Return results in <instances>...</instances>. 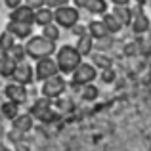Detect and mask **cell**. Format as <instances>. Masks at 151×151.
I'll return each mask as SVG.
<instances>
[{
    "mask_svg": "<svg viewBox=\"0 0 151 151\" xmlns=\"http://www.w3.org/2000/svg\"><path fill=\"white\" fill-rule=\"evenodd\" d=\"M25 52H27V58H33L35 61L52 58V54L55 52V42L48 40L42 35H31L25 42Z\"/></svg>",
    "mask_w": 151,
    "mask_h": 151,
    "instance_id": "6da1fadb",
    "label": "cell"
},
{
    "mask_svg": "<svg viewBox=\"0 0 151 151\" xmlns=\"http://www.w3.org/2000/svg\"><path fill=\"white\" fill-rule=\"evenodd\" d=\"M55 63H58L59 73L71 75L82 63V55L78 54V50L75 48V46L65 44V46H61V48L55 52Z\"/></svg>",
    "mask_w": 151,
    "mask_h": 151,
    "instance_id": "7a4b0ae2",
    "label": "cell"
},
{
    "mask_svg": "<svg viewBox=\"0 0 151 151\" xmlns=\"http://www.w3.org/2000/svg\"><path fill=\"white\" fill-rule=\"evenodd\" d=\"M54 21L58 27L71 29V27H75L81 21V12H78V8L69 6V4L58 6V8H54Z\"/></svg>",
    "mask_w": 151,
    "mask_h": 151,
    "instance_id": "3957f363",
    "label": "cell"
},
{
    "mask_svg": "<svg viewBox=\"0 0 151 151\" xmlns=\"http://www.w3.org/2000/svg\"><path fill=\"white\" fill-rule=\"evenodd\" d=\"M98 77V69L94 63H81L77 69L71 73V84L75 88H82V86L94 82Z\"/></svg>",
    "mask_w": 151,
    "mask_h": 151,
    "instance_id": "277c9868",
    "label": "cell"
},
{
    "mask_svg": "<svg viewBox=\"0 0 151 151\" xmlns=\"http://www.w3.org/2000/svg\"><path fill=\"white\" fill-rule=\"evenodd\" d=\"M31 115H33V119H37L40 122H54L58 119V113L52 109L50 98H44V96L35 101V105L31 107Z\"/></svg>",
    "mask_w": 151,
    "mask_h": 151,
    "instance_id": "5b68a950",
    "label": "cell"
},
{
    "mask_svg": "<svg viewBox=\"0 0 151 151\" xmlns=\"http://www.w3.org/2000/svg\"><path fill=\"white\" fill-rule=\"evenodd\" d=\"M67 90V82L65 78H63V75H54V77L46 78V81H42V96L44 98H50V100H54V98H59L63 92Z\"/></svg>",
    "mask_w": 151,
    "mask_h": 151,
    "instance_id": "8992f818",
    "label": "cell"
},
{
    "mask_svg": "<svg viewBox=\"0 0 151 151\" xmlns=\"http://www.w3.org/2000/svg\"><path fill=\"white\" fill-rule=\"evenodd\" d=\"M58 73H59V69H58V63H55L54 58H44V59H38L37 61V67H35V78L37 81L42 82Z\"/></svg>",
    "mask_w": 151,
    "mask_h": 151,
    "instance_id": "52a82bcc",
    "label": "cell"
},
{
    "mask_svg": "<svg viewBox=\"0 0 151 151\" xmlns=\"http://www.w3.org/2000/svg\"><path fill=\"white\" fill-rule=\"evenodd\" d=\"M4 96L8 98L10 101L14 103H25L27 101V88L25 84H19V82H8L6 86H4Z\"/></svg>",
    "mask_w": 151,
    "mask_h": 151,
    "instance_id": "ba28073f",
    "label": "cell"
},
{
    "mask_svg": "<svg viewBox=\"0 0 151 151\" xmlns=\"http://www.w3.org/2000/svg\"><path fill=\"white\" fill-rule=\"evenodd\" d=\"M12 77H14L15 82H19V84H25V86H27V84H31V82L35 81V69H33V65H31V63L19 61Z\"/></svg>",
    "mask_w": 151,
    "mask_h": 151,
    "instance_id": "9c48e42d",
    "label": "cell"
},
{
    "mask_svg": "<svg viewBox=\"0 0 151 151\" xmlns=\"http://www.w3.org/2000/svg\"><path fill=\"white\" fill-rule=\"evenodd\" d=\"M132 31L136 35H144V33H147L149 31V27H151V21H149V17L144 14V10H142V6H138L136 10H134V14H132Z\"/></svg>",
    "mask_w": 151,
    "mask_h": 151,
    "instance_id": "30bf717a",
    "label": "cell"
},
{
    "mask_svg": "<svg viewBox=\"0 0 151 151\" xmlns=\"http://www.w3.org/2000/svg\"><path fill=\"white\" fill-rule=\"evenodd\" d=\"M6 31H10L15 37V40H27L33 35V23H19V21H8Z\"/></svg>",
    "mask_w": 151,
    "mask_h": 151,
    "instance_id": "8fae6325",
    "label": "cell"
},
{
    "mask_svg": "<svg viewBox=\"0 0 151 151\" xmlns=\"http://www.w3.org/2000/svg\"><path fill=\"white\" fill-rule=\"evenodd\" d=\"M10 21H19V23H35V10L29 8L27 4L14 8L10 12Z\"/></svg>",
    "mask_w": 151,
    "mask_h": 151,
    "instance_id": "7c38bea8",
    "label": "cell"
},
{
    "mask_svg": "<svg viewBox=\"0 0 151 151\" xmlns=\"http://www.w3.org/2000/svg\"><path fill=\"white\" fill-rule=\"evenodd\" d=\"M33 124H35V119H33L31 113H19L17 117L12 121V128L17 130V132H21V134H27L31 128H33Z\"/></svg>",
    "mask_w": 151,
    "mask_h": 151,
    "instance_id": "4fadbf2b",
    "label": "cell"
},
{
    "mask_svg": "<svg viewBox=\"0 0 151 151\" xmlns=\"http://www.w3.org/2000/svg\"><path fill=\"white\" fill-rule=\"evenodd\" d=\"M15 67H17V61L8 52H0V77H12Z\"/></svg>",
    "mask_w": 151,
    "mask_h": 151,
    "instance_id": "5bb4252c",
    "label": "cell"
},
{
    "mask_svg": "<svg viewBox=\"0 0 151 151\" xmlns=\"http://www.w3.org/2000/svg\"><path fill=\"white\" fill-rule=\"evenodd\" d=\"M52 21H54V10H52V8L42 6V8H38V10H35V23H37V25L44 27Z\"/></svg>",
    "mask_w": 151,
    "mask_h": 151,
    "instance_id": "9a60e30c",
    "label": "cell"
},
{
    "mask_svg": "<svg viewBox=\"0 0 151 151\" xmlns=\"http://www.w3.org/2000/svg\"><path fill=\"white\" fill-rule=\"evenodd\" d=\"M88 35L94 38V40H98V38H103L109 35V31H107V27L103 25L101 19H96V21H90L88 23Z\"/></svg>",
    "mask_w": 151,
    "mask_h": 151,
    "instance_id": "2e32d148",
    "label": "cell"
},
{
    "mask_svg": "<svg viewBox=\"0 0 151 151\" xmlns=\"http://www.w3.org/2000/svg\"><path fill=\"white\" fill-rule=\"evenodd\" d=\"M75 48L78 50V54H81L82 58H84V55H90V54H92V50H94V38L90 37L88 33L82 35V37H78V42H77Z\"/></svg>",
    "mask_w": 151,
    "mask_h": 151,
    "instance_id": "e0dca14e",
    "label": "cell"
},
{
    "mask_svg": "<svg viewBox=\"0 0 151 151\" xmlns=\"http://www.w3.org/2000/svg\"><path fill=\"white\" fill-rule=\"evenodd\" d=\"M113 14H115V17L122 23V27H126V25L132 23V14H134L132 8H128V6H115Z\"/></svg>",
    "mask_w": 151,
    "mask_h": 151,
    "instance_id": "ac0fdd59",
    "label": "cell"
},
{
    "mask_svg": "<svg viewBox=\"0 0 151 151\" xmlns=\"http://www.w3.org/2000/svg\"><path fill=\"white\" fill-rule=\"evenodd\" d=\"M101 21H103V25L107 27L109 35H117L119 31L122 29V23L119 21L117 17H115V14H103V15H101Z\"/></svg>",
    "mask_w": 151,
    "mask_h": 151,
    "instance_id": "d6986e66",
    "label": "cell"
},
{
    "mask_svg": "<svg viewBox=\"0 0 151 151\" xmlns=\"http://www.w3.org/2000/svg\"><path fill=\"white\" fill-rule=\"evenodd\" d=\"M0 113H2L4 119H10V121H14L15 117L19 115V103H14V101H4L2 105H0Z\"/></svg>",
    "mask_w": 151,
    "mask_h": 151,
    "instance_id": "ffe728a7",
    "label": "cell"
},
{
    "mask_svg": "<svg viewBox=\"0 0 151 151\" xmlns=\"http://www.w3.org/2000/svg\"><path fill=\"white\" fill-rule=\"evenodd\" d=\"M86 10L92 15H103L107 14V0H90Z\"/></svg>",
    "mask_w": 151,
    "mask_h": 151,
    "instance_id": "44dd1931",
    "label": "cell"
},
{
    "mask_svg": "<svg viewBox=\"0 0 151 151\" xmlns=\"http://www.w3.org/2000/svg\"><path fill=\"white\" fill-rule=\"evenodd\" d=\"M59 27L55 25V23H48V25H44L42 27V37H46L48 40H54V42H58L59 40Z\"/></svg>",
    "mask_w": 151,
    "mask_h": 151,
    "instance_id": "7402d4cb",
    "label": "cell"
},
{
    "mask_svg": "<svg viewBox=\"0 0 151 151\" xmlns=\"http://www.w3.org/2000/svg\"><path fill=\"white\" fill-rule=\"evenodd\" d=\"M15 37L10 33V31H4L2 35H0V52H10V48L15 44Z\"/></svg>",
    "mask_w": 151,
    "mask_h": 151,
    "instance_id": "603a6c76",
    "label": "cell"
},
{
    "mask_svg": "<svg viewBox=\"0 0 151 151\" xmlns=\"http://www.w3.org/2000/svg\"><path fill=\"white\" fill-rule=\"evenodd\" d=\"M92 59H94V65H96V69H101V71H103V69H109V67L113 65V59L107 58L105 54H101V52H100V54H94Z\"/></svg>",
    "mask_w": 151,
    "mask_h": 151,
    "instance_id": "cb8c5ba5",
    "label": "cell"
},
{
    "mask_svg": "<svg viewBox=\"0 0 151 151\" xmlns=\"http://www.w3.org/2000/svg\"><path fill=\"white\" fill-rule=\"evenodd\" d=\"M81 96H82V100H86V101H94L98 96H100V90H98V86H94L92 82H90V84L82 86Z\"/></svg>",
    "mask_w": 151,
    "mask_h": 151,
    "instance_id": "d4e9b609",
    "label": "cell"
},
{
    "mask_svg": "<svg viewBox=\"0 0 151 151\" xmlns=\"http://www.w3.org/2000/svg\"><path fill=\"white\" fill-rule=\"evenodd\" d=\"M8 54L12 55V58L15 59V61H25V58H27V52H25V46H21V44H17V42H15L14 46H12L10 48V52H8Z\"/></svg>",
    "mask_w": 151,
    "mask_h": 151,
    "instance_id": "484cf974",
    "label": "cell"
},
{
    "mask_svg": "<svg viewBox=\"0 0 151 151\" xmlns=\"http://www.w3.org/2000/svg\"><path fill=\"white\" fill-rule=\"evenodd\" d=\"M94 46H96L100 52H105V50L113 48V37L107 35V37H103V38H98V42H94Z\"/></svg>",
    "mask_w": 151,
    "mask_h": 151,
    "instance_id": "4316f807",
    "label": "cell"
},
{
    "mask_svg": "<svg viewBox=\"0 0 151 151\" xmlns=\"http://www.w3.org/2000/svg\"><path fill=\"white\" fill-rule=\"evenodd\" d=\"M115 78H117V73H115L111 67H109V69H103V71H101V81L105 82V84H111Z\"/></svg>",
    "mask_w": 151,
    "mask_h": 151,
    "instance_id": "83f0119b",
    "label": "cell"
},
{
    "mask_svg": "<svg viewBox=\"0 0 151 151\" xmlns=\"http://www.w3.org/2000/svg\"><path fill=\"white\" fill-rule=\"evenodd\" d=\"M23 136H25V134L17 132V130H14V128L8 132V140H10L12 144H19V142H23Z\"/></svg>",
    "mask_w": 151,
    "mask_h": 151,
    "instance_id": "f1b7e54d",
    "label": "cell"
},
{
    "mask_svg": "<svg viewBox=\"0 0 151 151\" xmlns=\"http://www.w3.org/2000/svg\"><path fill=\"white\" fill-rule=\"evenodd\" d=\"M23 4H27V6L33 8V10H38V8L46 6V0H23Z\"/></svg>",
    "mask_w": 151,
    "mask_h": 151,
    "instance_id": "f546056e",
    "label": "cell"
},
{
    "mask_svg": "<svg viewBox=\"0 0 151 151\" xmlns=\"http://www.w3.org/2000/svg\"><path fill=\"white\" fill-rule=\"evenodd\" d=\"M71 31H73V35L78 38V37H82V35L88 33V27H82V25H78V23H77L75 27H71Z\"/></svg>",
    "mask_w": 151,
    "mask_h": 151,
    "instance_id": "4dcf8cb0",
    "label": "cell"
},
{
    "mask_svg": "<svg viewBox=\"0 0 151 151\" xmlns=\"http://www.w3.org/2000/svg\"><path fill=\"white\" fill-rule=\"evenodd\" d=\"M65 4H69V0H46V6L48 8H58V6H65Z\"/></svg>",
    "mask_w": 151,
    "mask_h": 151,
    "instance_id": "1f68e13d",
    "label": "cell"
},
{
    "mask_svg": "<svg viewBox=\"0 0 151 151\" xmlns=\"http://www.w3.org/2000/svg\"><path fill=\"white\" fill-rule=\"evenodd\" d=\"M4 4H6L10 10H14V8H17V6H21L23 4V0H4Z\"/></svg>",
    "mask_w": 151,
    "mask_h": 151,
    "instance_id": "d6a6232c",
    "label": "cell"
},
{
    "mask_svg": "<svg viewBox=\"0 0 151 151\" xmlns=\"http://www.w3.org/2000/svg\"><path fill=\"white\" fill-rule=\"evenodd\" d=\"M88 2H90V0H73L75 8H78V10H81V8H86V6H88Z\"/></svg>",
    "mask_w": 151,
    "mask_h": 151,
    "instance_id": "836d02e7",
    "label": "cell"
},
{
    "mask_svg": "<svg viewBox=\"0 0 151 151\" xmlns=\"http://www.w3.org/2000/svg\"><path fill=\"white\" fill-rule=\"evenodd\" d=\"M15 151H31V147L25 145L23 142H19V144H15Z\"/></svg>",
    "mask_w": 151,
    "mask_h": 151,
    "instance_id": "e575fe53",
    "label": "cell"
},
{
    "mask_svg": "<svg viewBox=\"0 0 151 151\" xmlns=\"http://www.w3.org/2000/svg\"><path fill=\"white\" fill-rule=\"evenodd\" d=\"M111 2H113L115 6H128L130 0H111Z\"/></svg>",
    "mask_w": 151,
    "mask_h": 151,
    "instance_id": "d590c367",
    "label": "cell"
},
{
    "mask_svg": "<svg viewBox=\"0 0 151 151\" xmlns=\"http://www.w3.org/2000/svg\"><path fill=\"white\" fill-rule=\"evenodd\" d=\"M0 151H12L10 147H8L6 144H2V142H0Z\"/></svg>",
    "mask_w": 151,
    "mask_h": 151,
    "instance_id": "8d00e7d4",
    "label": "cell"
},
{
    "mask_svg": "<svg viewBox=\"0 0 151 151\" xmlns=\"http://www.w3.org/2000/svg\"><path fill=\"white\" fill-rule=\"evenodd\" d=\"M145 2H147V0H136V4H138V6H144Z\"/></svg>",
    "mask_w": 151,
    "mask_h": 151,
    "instance_id": "74e56055",
    "label": "cell"
}]
</instances>
